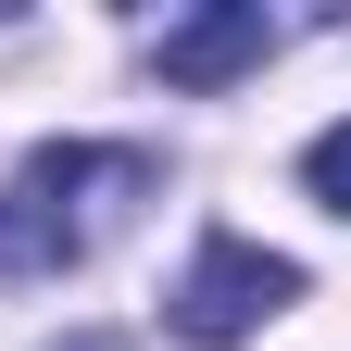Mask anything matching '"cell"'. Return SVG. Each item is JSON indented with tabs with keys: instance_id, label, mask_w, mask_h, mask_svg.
<instances>
[{
	"instance_id": "obj_3",
	"label": "cell",
	"mask_w": 351,
	"mask_h": 351,
	"mask_svg": "<svg viewBox=\"0 0 351 351\" xmlns=\"http://www.w3.org/2000/svg\"><path fill=\"white\" fill-rule=\"evenodd\" d=\"M263 51H276V25H263V0H213V13H189V25H163V88H239Z\"/></svg>"
},
{
	"instance_id": "obj_4",
	"label": "cell",
	"mask_w": 351,
	"mask_h": 351,
	"mask_svg": "<svg viewBox=\"0 0 351 351\" xmlns=\"http://www.w3.org/2000/svg\"><path fill=\"white\" fill-rule=\"evenodd\" d=\"M301 189H314L326 213H351V125H326V138L301 151Z\"/></svg>"
},
{
	"instance_id": "obj_1",
	"label": "cell",
	"mask_w": 351,
	"mask_h": 351,
	"mask_svg": "<svg viewBox=\"0 0 351 351\" xmlns=\"http://www.w3.org/2000/svg\"><path fill=\"white\" fill-rule=\"evenodd\" d=\"M88 189H151V151H88V138L25 151L0 189V276H63L88 251Z\"/></svg>"
},
{
	"instance_id": "obj_5",
	"label": "cell",
	"mask_w": 351,
	"mask_h": 351,
	"mask_svg": "<svg viewBox=\"0 0 351 351\" xmlns=\"http://www.w3.org/2000/svg\"><path fill=\"white\" fill-rule=\"evenodd\" d=\"M51 351H138V339H113V326H75V339H51Z\"/></svg>"
},
{
	"instance_id": "obj_2",
	"label": "cell",
	"mask_w": 351,
	"mask_h": 351,
	"mask_svg": "<svg viewBox=\"0 0 351 351\" xmlns=\"http://www.w3.org/2000/svg\"><path fill=\"white\" fill-rule=\"evenodd\" d=\"M289 301H301V263H289V251H263V239H201L189 276H176V301H163V326L189 339V351H239L251 326H276Z\"/></svg>"
}]
</instances>
